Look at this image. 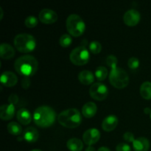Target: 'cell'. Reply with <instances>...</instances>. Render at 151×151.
I'll use <instances>...</instances> for the list:
<instances>
[{
    "instance_id": "17",
    "label": "cell",
    "mask_w": 151,
    "mask_h": 151,
    "mask_svg": "<svg viewBox=\"0 0 151 151\" xmlns=\"http://www.w3.org/2000/svg\"><path fill=\"white\" fill-rule=\"evenodd\" d=\"M38 137H39L38 131L33 127H28L24 131L23 138L27 142H35L38 140Z\"/></svg>"
},
{
    "instance_id": "31",
    "label": "cell",
    "mask_w": 151,
    "mask_h": 151,
    "mask_svg": "<svg viewBox=\"0 0 151 151\" xmlns=\"http://www.w3.org/2000/svg\"><path fill=\"white\" fill-rule=\"evenodd\" d=\"M123 139L128 142H133L135 140L134 139V135L133 133L128 131V132H125L123 134Z\"/></svg>"
},
{
    "instance_id": "27",
    "label": "cell",
    "mask_w": 151,
    "mask_h": 151,
    "mask_svg": "<svg viewBox=\"0 0 151 151\" xmlns=\"http://www.w3.org/2000/svg\"><path fill=\"white\" fill-rule=\"evenodd\" d=\"M38 19L34 16H29L25 19L24 24L27 27L32 28L35 27L37 24H38Z\"/></svg>"
},
{
    "instance_id": "28",
    "label": "cell",
    "mask_w": 151,
    "mask_h": 151,
    "mask_svg": "<svg viewBox=\"0 0 151 151\" xmlns=\"http://www.w3.org/2000/svg\"><path fill=\"white\" fill-rule=\"evenodd\" d=\"M117 63V58H116V56L113 55H109L106 58V63H107V65L109 67L111 68V69H116L117 67L116 66Z\"/></svg>"
},
{
    "instance_id": "12",
    "label": "cell",
    "mask_w": 151,
    "mask_h": 151,
    "mask_svg": "<svg viewBox=\"0 0 151 151\" xmlns=\"http://www.w3.org/2000/svg\"><path fill=\"white\" fill-rule=\"evenodd\" d=\"M1 83L4 86L11 87L16 85L18 82V78L13 72L5 71L1 75Z\"/></svg>"
},
{
    "instance_id": "35",
    "label": "cell",
    "mask_w": 151,
    "mask_h": 151,
    "mask_svg": "<svg viewBox=\"0 0 151 151\" xmlns=\"http://www.w3.org/2000/svg\"><path fill=\"white\" fill-rule=\"evenodd\" d=\"M85 151H96V150L94 147H92V146H88V147L86 149Z\"/></svg>"
},
{
    "instance_id": "7",
    "label": "cell",
    "mask_w": 151,
    "mask_h": 151,
    "mask_svg": "<svg viewBox=\"0 0 151 151\" xmlns=\"http://www.w3.org/2000/svg\"><path fill=\"white\" fill-rule=\"evenodd\" d=\"M90 54L85 46H79L75 47L69 55L71 61L77 66H82L88 62Z\"/></svg>"
},
{
    "instance_id": "5",
    "label": "cell",
    "mask_w": 151,
    "mask_h": 151,
    "mask_svg": "<svg viewBox=\"0 0 151 151\" xmlns=\"http://www.w3.org/2000/svg\"><path fill=\"white\" fill-rule=\"evenodd\" d=\"M66 29L70 35L78 37L85 31V22L78 15L71 14L66 19Z\"/></svg>"
},
{
    "instance_id": "2",
    "label": "cell",
    "mask_w": 151,
    "mask_h": 151,
    "mask_svg": "<svg viewBox=\"0 0 151 151\" xmlns=\"http://www.w3.org/2000/svg\"><path fill=\"white\" fill-rule=\"evenodd\" d=\"M56 113L49 106H41L37 108L33 114L34 122L38 126L47 128L52 125L55 121Z\"/></svg>"
},
{
    "instance_id": "25",
    "label": "cell",
    "mask_w": 151,
    "mask_h": 151,
    "mask_svg": "<svg viewBox=\"0 0 151 151\" xmlns=\"http://www.w3.org/2000/svg\"><path fill=\"white\" fill-rule=\"evenodd\" d=\"M72 42V38L69 34H63L59 38V44L63 47H68L71 45Z\"/></svg>"
},
{
    "instance_id": "26",
    "label": "cell",
    "mask_w": 151,
    "mask_h": 151,
    "mask_svg": "<svg viewBox=\"0 0 151 151\" xmlns=\"http://www.w3.org/2000/svg\"><path fill=\"white\" fill-rule=\"evenodd\" d=\"M89 50L94 54H98L102 50V45L99 41H93L89 44Z\"/></svg>"
},
{
    "instance_id": "18",
    "label": "cell",
    "mask_w": 151,
    "mask_h": 151,
    "mask_svg": "<svg viewBox=\"0 0 151 151\" xmlns=\"http://www.w3.org/2000/svg\"><path fill=\"white\" fill-rule=\"evenodd\" d=\"M97 111V105L94 102H88L85 103L82 108V114L85 117L91 118L96 114Z\"/></svg>"
},
{
    "instance_id": "23",
    "label": "cell",
    "mask_w": 151,
    "mask_h": 151,
    "mask_svg": "<svg viewBox=\"0 0 151 151\" xmlns=\"http://www.w3.org/2000/svg\"><path fill=\"white\" fill-rule=\"evenodd\" d=\"M7 128L8 132L13 136H19L22 133V126L16 122H11L8 123Z\"/></svg>"
},
{
    "instance_id": "19",
    "label": "cell",
    "mask_w": 151,
    "mask_h": 151,
    "mask_svg": "<svg viewBox=\"0 0 151 151\" xmlns=\"http://www.w3.org/2000/svg\"><path fill=\"white\" fill-rule=\"evenodd\" d=\"M16 117H17L19 122L23 125H28L32 119L30 112L24 108L20 109L18 111L17 114H16Z\"/></svg>"
},
{
    "instance_id": "20",
    "label": "cell",
    "mask_w": 151,
    "mask_h": 151,
    "mask_svg": "<svg viewBox=\"0 0 151 151\" xmlns=\"http://www.w3.org/2000/svg\"><path fill=\"white\" fill-rule=\"evenodd\" d=\"M78 79L85 85H89L92 83L94 81V75L91 71L89 70H83L78 75Z\"/></svg>"
},
{
    "instance_id": "38",
    "label": "cell",
    "mask_w": 151,
    "mask_h": 151,
    "mask_svg": "<svg viewBox=\"0 0 151 151\" xmlns=\"http://www.w3.org/2000/svg\"><path fill=\"white\" fill-rule=\"evenodd\" d=\"M31 151H42V150H38V149H35V150H31Z\"/></svg>"
},
{
    "instance_id": "6",
    "label": "cell",
    "mask_w": 151,
    "mask_h": 151,
    "mask_svg": "<svg viewBox=\"0 0 151 151\" xmlns=\"http://www.w3.org/2000/svg\"><path fill=\"white\" fill-rule=\"evenodd\" d=\"M109 81L111 84L116 88H123L128 85L129 77L123 69L116 67L111 70L109 74Z\"/></svg>"
},
{
    "instance_id": "24",
    "label": "cell",
    "mask_w": 151,
    "mask_h": 151,
    "mask_svg": "<svg viewBox=\"0 0 151 151\" xmlns=\"http://www.w3.org/2000/svg\"><path fill=\"white\" fill-rule=\"evenodd\" d=\"M94 75L98 81H104L108 75V70L105 66H100L96 69Z\"/></svg>"
},
{
    "instance_id": "13",
    "label": "cell",
    "mask_w": 151,
    "mask_h": 151,
    "mask_svg": "<svg viewBox=\"0 0 151 151\" xmlns=\"http://www.w3.org/2000/svg\"><path fill=\"white\" fill-rule=\"evenodd\" d=\"M117 116L114 114L109 115L103 119L102 122V128L106 131H111L117 126L118 125Z\"/></svg>"
},
{
    "instance_id": "33",
    "label": "cell",
    "mask_w": 151,
    "mask_h": 151,
    "mask_svg": "<svg viewBox=\"0 0 151 151\" xmlns=\"http://www.w3.org/2000/svg\"><path fill=\"white\" fill-rule=\"evenodd\" d=\"M8 101L10 103V104L14 105L18 103V101H19V97H18V96L16 94H12L9 97Z\"/></svg>"
},
{
    "instance_id": "34",
    "label": "cell",
    "mask_w": 151,
    "mask_h": 151,
    "mask_svg": "<svg viewBox=\"0 0 151 151\" xmlns=\"http://www.w3.org/2000/svg\"><path fill=\"white\" fill-rule=\"evenodd\" d=\"M97 151H111L107 147H101L97 150Z\"/></svg>"
},
{
    "instance_id": "4",
    "label": "cell",
    "mask_w": 151,
    "mask_h": 151,
    "mask_svg": "<svg viewBox=\"0 0 151 151\" xmlns=\"http://www.w3.org/2000/svg\"><path fill=\"white\" fill-rule=\"evenodd\" d=\"M15 47L19 52L27 53L32 51L36 46L35 38L32 35L28 33L18 34L14 38Z\"/></svg>"
},
{
    "instance_id": "1",
    "label": "cell",
    "mask_w": 151,
    "mask_h": 151,
    "mask_svg": "<svg viewBox=\"0 0 151 151\" xmlns=\"http://www.w3.org/2000/svg\"><path fill=\"white\" fill-rule=\"evenodd\" d=\"M14 67L19 75L24 77H29L37 72L38 63L36 58L32 55H24L16 59Z\"/></svg>"
},
{
    "instance_id": "22",
    "label": "cell",
    "mask_w": 151,
    "mask_h": 151,
    "mask_svg": "<svg viewBox=\"0 0 151 151\" xmlns=\"http://www.w3.org/2000/svg\"><path fill=\"white\" fill-rule=\"evenodd\" d=\"M140 94L146 100L151 99V82L145 81L140 86Z\"/></svg>"
},
{
    "instance_id": "9",
    "label": "cell",
    "mask_w": 151,
    "mask_h": 151,
    "mask_svg": "<svg viewBox=\"0 0 151 151\" xmlns=\"http://www.w3.org/2000/svg\"><path fill=\"white\" fill-rule=\"evenodd\" d=\"M100 138V132L97 128H89L84 132L83 140L88 145L91 146L99 141Z\"/></svg>"
},
{
    "instance_id": "29",
    "label": "cell",
    "mask_w": 151,
    "mask_h": 151,
    "mask_svg": "<svg viewBox=\"0 0 151 151\" xmlns=\"http://www.w3.org/2000/svg\"><path fill=\"white\" fill-rule=\"evenodd\" d=\"M128 65L129 66V68H131V69H136L139 66V59L137 58L131 57L128 59Z\"/></svg>"
},
{
    "instance_id": "10",
    "label": "cell",
    "mask_w": 151,
    "mask_h": 151,
    "mask_svg": "<svg viewBox=\"0 0 151 151\" xmlns=\"http://www.w3.org/2000/svg\"><path fill=\"white\" fill-rule=\"evenodd\" d=\"M140 18H141V16L138 10L135 9H130L127 10L124 14L123 21L125 24L133 27L137 25L139 22Z\"/></svg>"
},
{
    "instance_id": "32",
    "label": "cell",
    "mask_w": 151,
    "mask_h": 151,
    "mask_svg": "<svg viewBox=\"0 0 151 151\" xmlns=\"http://www.w3.org/2000/svg\"><path fill=\"white\" fill-rule=\"evenodd\" d=\"M22 86L24 89L29 88V86H30V79L29 77H24L22 81Z\"/></svg>"
},
{
    "instance_id": "37",
    "label": "cell",
    "mask_w": 151,
    "mask_h": 151,
    "mask_svg": "<svg viewBox=\"0 0 151 151\" xmlns=\"http://www.w3.org/2000/svg\"><path fill=\"white\" fill-rule=\"evenodd\" d=\"M0 10H1V17H0V19H1L3 17V11H2V8H1V7H0Z\"/></svg>"
},
{
    "instance_id": "39",
    "label": "cell",
    "mask_w": 151,
    "mask_h": 151,
    "mask_svg": "<svg viewBox=\"0 0 151 151\" xmlns=\"http://www.w3.org/2000/svg\"><path fill=\"white\" fill-rule=\"evenodd\" d=\"M150 118H151V113H150Z\"/></svg>"
},
{
    "instance_id": "3",
    "label": "cell",
    "mask_w": 151,
    "mask_h": 151,
    "mask_svg": "<svg viewBox=\"0 0 151 151\" xmlns=\"http://www.w3.org/2000/svg\"><path fill=\"white\" fill-rule=\"evenodd\" d=\"M59 123L69 128H75L79 126L82 122L81 114L78 109H69L60 112L58 115Z\"/></svg>"
},
{
    "instance_id": "16",
    "label": "cell",
    "mask_w": 151,
    "mask_h": 151,
    "mask_svg": "<svg viewBox=\"0 0 151 151\" xmlns=\"http://www.w3.org/2000/svg\"><path fill=\"white\" fill-rule=\"evenodd\" d=\"M15 55V50L10 44L2 43L0 45V57L4 60L12 58Z\"/></svg>"
},
{
    "instance_id": "36",
    "label": "cell",
    "mask_w": 151,
    "mask_h": 151,
    "mask_svg": "<svg viewBox=\"0 0 151 151\" xmlns=\"http://www.w3.org/2000/svg\"><path fill=\"white\" fill-rule=\"evenodd\" d=\"M144 111L145 114H150L151 113V110L150 109H149V108H145V109H144Z\"/></svg>"
},
{
    "instance_id": "30",
    "label": "cell",
    "mask_w": 151,
    "mask_h": 151,
    "mask_svg": "<svg viewBox=\"0 0 151 151\" xmlns=\"http://www.w3.org/2000/svg\"><path fill=\"white\" fill-rule=\"evenodd\" d=\"M116 151H131V146L125 142H121L118 144L116 147Z\"/></svg>"
},
{
    "instance_id": "15",
    "label": "cell",
    "mask_w": 151,
    "mask_h": 151,
    "mask_svg": "<svg viewBox=\"0 0 151 151\" xmlns=\"http://www.w3.org/2000/svg\"><path fill=\"white\" fill-rule=\"evenodd\" d=\"M133 147L135 151H147L150 148V142L145 137H139L133 142Z\"/></svg>"
},
{
    "instance_id": "11",
    "label": "cell",
    "mask_w": 151,
    "mask_h": 151,
    "mask_svg": "<svg viewBox=\"0 0 151 151\" xmlns=\"http://www.w3.org/2000/svg\"><path fill=\"white\" fill-rule=\"evenodd\" d=\"M38 18L42 23L50 24L55 23L58 20V14L53 10L44 8L40 11Z\"/></svg>"
},
{
    "instance_id": "14",
    "label": "cell",
    "mask_w": 151,
    "mask_h": 151,
    "mask_svg": "<svg viewBox=\"0 0 151 151\" xmlns=\"http://www.w3.org/2000/svg\"><path fill=\"white\" fill-rule=\"evenodd\" d=\"M15 114V106L13 104H4L0 107V118L3 120H10Z\"/></svg>"
},
{
    "instance_id": "8",
    "label": "cell",
    "mask_w": 151,
    "mask_h": 151,
    "mask_svg": "<svg viewBox=\"0 0 151 151\" xmlns=\"http://www.w3.org/2000/svg\"><path fill=\"white\" fill-rule=\"evenodd\" d=\"M89 94L93 99L96 100H103L109 94L108 87L102 83H94L89 88Z\"/></svg>"
},
{
    "instance_id": "21",
    "label": "cell",
    "mask_w": 151,
    "mask_h": 151,
    "mask_svg": "<svg viewBox=\"0 0 151 151\" xmlns=\"http://www.w3.org/2000/svg\"><path fill=\"white\" fill-rule=\"evenodd\" d=\"M66 146L71 151H81L83 148V143L78 138H71L66 142Z\"/></svg>"
}]
</instances>
